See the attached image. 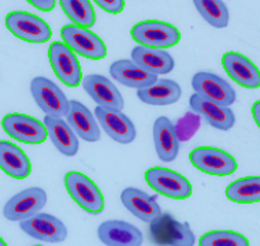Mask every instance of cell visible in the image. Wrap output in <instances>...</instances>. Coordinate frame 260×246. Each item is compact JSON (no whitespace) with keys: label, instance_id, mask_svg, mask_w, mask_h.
Returning a JSON list of instances; mask_svg holds the SVG:
<instances>
[{"label":"cell","instance_id":"cell-31","mask_svg":"<svg viewBox=\"0 0 260 246\" xmlns=\"http://www.w3.org/2000/svg\"><path fill=\"white\" fill-rule=\"evenodd\" d=\"M199 126H200V117L199 115L186 114L184 118H181L177 126H174L178 141H186V139L190 138L196 133Z\"/></svg>","mask_w":260,"mask_h":246},{"label":"cell","instance_id":"cell-25","mask_svg":"<svg viewBox=\"0 0 260 246\" xmlns=\"http://www.w3.org/2000/svg\"><path fill=\"white\" fill-rule=\"evenodd\" d=\"M44 127L55 148L64 156H74L78 152V138L70 126L60 118L45 117Z\"/></svg>","mask_w":260,"mask_h":246},{"label":"cell","instance_id":"cell-26","mask_svg":"<svg viewBox=\"0 0 260 246\" xmlns=\"http://www.w3.org/2000/svg\"><path fill=\"white\" fill-rule=\"evenodd\" d=\"M181 86L171 80H157L152 86L137 90V97L149 106H170L181 98Z\"/></svg>","mask_w":260,"mask_h":246},{"label":"cell","instance_id":"cell-6","mask_svg":"<svg viewBox=\"0 0 260 246\" xmlns=\"http://www.w3.org/2000/svg\"><path fill=\"white\" fill-rule=\"evenodd\" d=\"M145 181L161 196L174 200H185L192 196V185L185 177L169 168L153 167L145 172Z\"/></svg>","mask_w":260,"mask_h":246},{"label":"cell","instance_id":"cell-22","mask_svg":"<svg viewBox=\"0 0 260 246\" xmlns=\"http://www.w3.org/2000/svg\"><path fill=\"white\" fill-rule=\"evenodd\" d=\"M189 104H190V108L193 111L199 114V117L202 115L215 129L226 131L234 126L236 117L229 107H220L218 104L207 101L196 93L190 96Z\"/></svg>","mask_w":260,"mask_h":246},{"label":"cell","instance_id":"cell-11","mask_svg":"<svg viewBox=\"0 0 260 246\" xmlns=\"http://www.w3.org/2000/svg\"><path fill=\"white\" fill-rule=\"evenodd\" d=\"M47 204V194L41 188L25 189L10 198L5 205L6 219L11 222H22L40 212Z\"/></svg>","mask_w":260,"mask_h":246},{"label":"cell","instance_id":"cell-14","mask_svg":"<svg viewBox=\"0 0 260 246\" xmlns=\"http://www.w3.org/2000/svg\"><path fill=\"white\" fill-rule=\"evenodd\" d=\"M81 82L86 93L93 98L94 103L99 104L98 107L122 111L125 106L122 94L108 78L99 74H89L84 77Z\"/></svg>","mask_w":260,"mask_h":246},{"label":"cell","instance_id":"cell-7","mask_svg":"<svg viewBox=\"0 0 260 246\" xmlns=\"http://www.w3.org/2000/svg\"><path fill=\"white\" fill-rule=\"evenodd\" d=\"M189 160L202 172L216 177H226L237 170V161L232 155L212 147L194 148L189 153Z\"/></svg>","mask_w":260,"mask_h":246},{"label":"cell","instance_id":"cell-27","mask_svg":"<svg viewBox=\"0 0 260 246\" xmlns=\"http://www.w3.org/2000/svg\"><path fill=\"white\" fill-rule=\"evenodd\" d=\"M226 197L237 204H255L260 200V178L245 177L228 186Z\"/></svg>","mask_w":260,"mask_h":246},{"label":"cell","instance_id":"cell-20","mask_svg":"<svg viewBox=\"0 0 260 246\" xmlns=\"http://www.w3.org/2000/svg\"><path fill=\"white\" fill-rule=\"evenodd\" d=\"M153 143L157 157L161 161L170 163L178 155L180 141L177 138L173 122L166 117H159L153 123Z\"/></svg>","mask_w":260,"mask_h":246},{"label":"cell","instance_id":"cell-15","mask_svg":"<svg viewBox=\"0 0 260 246\" xmlns=\"http://www.w3.org/2000/svg\"><path fill=\"white\" fill-rule=\"evenodd\" d=\"M99 239L106 246H141L144 237L139 228L122 220H107L98 228Z\"/></svg>","mask_w":260,"mask_h":246},{"label":"cell","instance_id":"cell-2","mask_svg":"<svg viewBox=\"0 0 260 246\" xmlns=\"http://www.w3.org/2000/svg\"><path fill=\"white\" fill-rule=\"evenodd\" d=\"M64 186L73 200L86 212L99 214L104 208V197L93 181L86 175L70 171L64 177Z\"/></svg>","mask_w":260,"mask_h":246},{"label":"cell","instance_id":"cell-18","mask_svg":"<svg viewBox=\"0 0 260 246\" xmlns=\"http://www.w3.org/2000/svg\"><path fill=\"white\" fill-rule=\"evenodd\" d=\"M121 200L126 209L145 223H152L161 216V209L156 200L140 189H125L121 194Z\"/></svg>","mask_w":260,"mask_h":246},{"label":"cell","instance_id":"cell-34","mask_svg":"<svg viewBox=\"0 0 260 246\" xmlns=\"http://www.w3.org/2000/svg\"><path fill=\"white\" fill-rule=\"evenodd\" d=\"M252 115L256 122V126H260V101H256L252 107Z\"/></svg>","mask_w":260,"mask_h":246},{"label":"cell","instance_id":"cell-4","mask_svg":"<svg viewBox=\"0 0 260 246\" xmlns=\"http://www.w3.org/2000/svg\"><path fill=\"white\" fill-rule=\"evenodd\" d=\"M6 27L14 36L27 43H45L52 36L44 19L26 11H11L6 17Z\"/></svg>","mask_w":260,"mask_h":246},{"label":"cell","instance_id":"cell-21","mask_svg":"<svg viewBox=\"0 0 260 246\" xmlns=\"http://www.w3.org/2000/svg\"><path fill=\"white\" fill-rule=\"evenodd\" d=\"M132 62L149 74H167L174 68V59L169 52L161 49L136 47L132 51Z\"/></svg>","mask_w":260,"mask_h":246},{"label":"cell","instance_id":"cell-19","mask_svg":"<svg viewBox=\"0 0 260 246\" xmlns=\"http://www.w3.org/2000/svg\"><path fill=\"white\" fill-rule=\"evenodd\" d=\"M68 122L74 134L89 143H96L100 139V127L90 111L80 101L72 100L69 103Z\"/></svg>","mask_w":260,"mask_h":246},{"label":"cell","instance_id":"cell-16","mask_svg":"<svg viewBox=\"0 0 260 246\" xmlns=\"http://www.w3.org/2000/svg\"><path fill=\"white\" fill-rule=\"evenodd\" d=\"M94 115L99 119L100 125L114 141L119 144H130L136 138V127L133 122L122 111L96 107Z\"/></svg>","mask_w":260,"mask_h":246},{"label":"cell","instance_id":"cell-33","mask_svg":"<svg viewBox=\"0 0 260 246\" xmlns=\"http://www.w3.org/2000/svg\"><path fill=\"white\" fill-rule=\"evenodd\" d=\"M29 5L41 10V11H51L55 9L56 2L55 0H29Z\"/></svg>","mask_w":260,"mask_h":246},{"label":"cell","instance_id":"cell-35","mask_svg":"<svg viewBox=\"0 0 260 246\" xmlns=\"http://www.w3.org/2000/svg\"><path fill=\"white\" fill-rule=\"evenodd\" d=\"M0 246H7V243H6V242L3 241L2 238H0Z\"/></svg>","mask_w":260,"mask_h":246},{"label":"cell","instance_id":"cell-10","mask_svg":"<svg viewBox=\"0 0 260 246\" xmlns=\"http://www.w3.org/2000/svg\"><path fill=\"white\" fill-rule=\"evenodd\" d=\"M2 127L19 143L41 144L48 137L44 125L39 119L18 112L6 115L2 119Z\"/></svg>","mask_w":260,"mask_h":246},{"label":"cell","instance_id":"cell-9","mask_svg":"<svg viewBox=\"0 0 260 246\" xmlns=\"http://www.w3.org/2000/svg\"><path fill=\"white\" fill-rule=\"evenodd\" d=\"M192 88L198 96L220 107H229L236 101V90L232 85L212 73L200 72L194 74L192 78Z\"/></svg>","mask_w":260,"mask_h":246},{"label":"cell","instance_id":"cell-3","mask_svg":"<svg viewBox=\"0 0 260 246\" xmlns=\"http://www.w3.org/2000/svg\"><path fill=\"white\" fill-rule=\"evenodd\" d=\"M31 96L47 117H66L69 112L68 97L60 88L45 77H36L30 82Z\"/></svg>","mask_w":260,"mask_h":246},{"label":"cell","instance_id":"cell-28","mask_svg":"<svg viewBox=\"0 0 260 246\" xmlns=\"http://www.w3.org/2000/svg\"><path fill=\"white\" fill-rule=\"evenodd\" d=\"M59 5L76 26L86 29L94 25V10L88 0H60Z\"/></svg>","mask_w":260,"mask_h":246},{"label":"cell","instance_id":"cell-12","mask_svg":"<svg viewBox=\"0 0 260 246\" xmlns=\"http://www.w3.org/2000/svg\"><path fill=\"white\" fill-rule=\"evenodd\" d=\"M151 234L160 245L170 246H193L196 242L194 234L188 223H180L169 214L161 215L152 222Z\"/></svg>","mask_w":260,"mask_h":246},{"label":"cell","instance_id":"cell-17","mask_svg":"<svg viewBox=\"0 0 260 246\" xmlns=\"http://www.w3.org/2000/svg\"><path fill=\"white\" fill-rule=\"evenodd\" d=\"M222 66L228 76L247 89H256L260 86V74L255 64L238 52H226L222 58Z\"/></svg>","mask_w":260,"mask_h":246},{"label":"cell","instance_id":"cell-24","mask_svg":"<svg viewBox=\"0 0 260 246\" xmlns=\"http://www.w3.org/2000/svg\"><path fill=\"white\" fill-rule=\"evenodd\" d=\"M0 168L15 179L27 178L31 172V164L26 153L10 141L0 139Z\"/></svg>","mask_w":260,"mask_h":246},{"label":"cell","instance_id":"cell-1","mask_svg":"<svg viewBox=\"0 0 260 246\" xmlns=\"http://www.w3.org/2000/svg\"><path fill=\"white\" fill-rule=\"evenodd\" d=\"M132 39L141 47L163 49L174 47L180 43L181 33L175 26L161 21H143L136 23L130 30Z\"/></svg>","mask_w":260,"mask_h":246},{"label":"cell","instance_id":"cell-29","mask_svg":"<svg viewBox=\"0 0 260 246\" xmlns=\"http://www.w3.org/2000/svg\"><path fill=\"white\" fill-rule=\"evenodd\" d=\"M193 5L211 26L223 29L229 23V10L220 0H194Z\"/></svg>","mask_w":260,"mask_h":246},{"label":"cell","instance_id":"cell-13","mask_svg":"<svg viewBox=\"0 0 260 246\" xmlns=\"http://www.w3.org/2000/svg\"><path fill=\"white\" fill-rule=\"evenodd\" d=\"M21 230L39 241L59 243L68 238V228L56 216L50 214H36L21 222Z\"/></svg>","mask_w":260,"mask_h":246},{"label":"cell","instance_id":"cell-8","mask_svg":"<svg viewBox=\"0 0 260 246\" xmlns=\"http://www.w3.org/2000/svg\"><path fill=\"white\" fill-rule=\"evenodd\" d=\"M51 67L64 85L76 88L81 84L82 72L76 54L62 41H54L48 48Z\"/></svg>","mask_w":260,"mask_h":246},{"label":"cell","instance_id":"cell-30","mask_svg":"<svg viewBox=\"0 0 260 246\" xmlns=\"http://www.w3.org/2000/svg\"><path fill=\"white\" fill-rule=\"evenodd\" d=\"M199 246H249V241L236 231L214 230L202 235Z\"/></svg>","mask_w":260,"mask_h":246},{"label":"cell","instance_id":"cell-23","mask_svg":"<svg viewBox=\"0 0 260 246\" xmlns=\"http://www.w3.org/2000/svg\"><path fill=\"white\" fill-rule=\"evenodd\" d=\"M110 73H111L112 78L121 82L122 85L135 88V89L149 88L157 81V76L144 72L127 59H121V60L112 63Z\"/></svg>","mask_w":260,"mask_h":246},{"label":"cell","instance_id":"cell-32","mask_svg":"<svg viewBox=\"0 0 260 246\" xmlns=\"http://www.w3.org/2000/svg\"><path fill=\"white\" fill-rule=\"evenodd\" d=\"M96 5L110 14H119L125 7V2L123 0H96Z\"/></svg>","mask_w":260,"mask_h":246},{"label":"cell","instance_id":"cell-5","mask_svg":"<svg viewBox=\"0 0 260 246\" xmlns=\"http://www.w3.org/2000/svg\"><path fill=\"white\" fill-rule=\"evenodd\" d=\"M60 37L73 52L86 59L100 60L107 55V47L103 40L89 29L76 25H66L60 29Z\"/></svg>","mask_w":260,"mask_h":246}]
</instances>
